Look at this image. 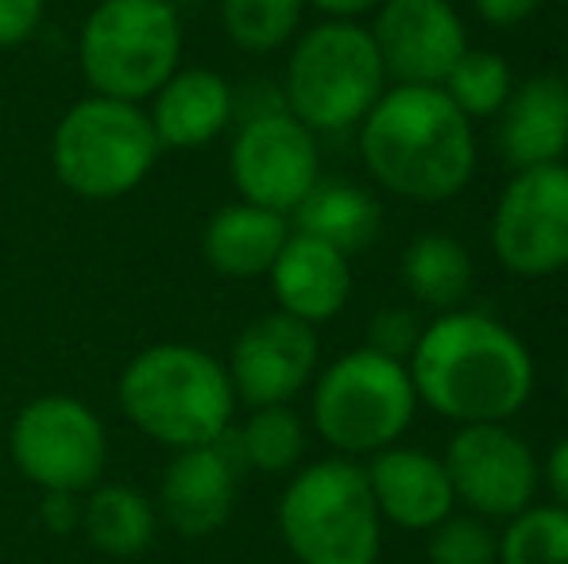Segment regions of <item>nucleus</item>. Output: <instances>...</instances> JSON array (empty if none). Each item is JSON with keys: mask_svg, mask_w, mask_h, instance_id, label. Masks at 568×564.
<instances>
[{"mask_svg": "<svg viewBox=\"0 0 568 564\" xmlns=\"http://www.w3.org/2000/svg\"><path fill=\"white\" fill-rule=\"evenodd\" d=\"M406 371L418 402L456 425L507 422L530 402L538 379L526 340L479 309H449L422 325Z\"/></svg>", "mask_w": 568, "mask_h": 564, "instance_id": "nucleus-1", "label": "nucleus"}, {"mask_svg": "<svg viewBox=\"0 0 568 564\" xmlns=\"http://www.w3.org/2000/svg\"><path fill=\"white\" fill-rule=\"evenodd\" d=\"M359 155L387 194L437 205L476 174V124L437 85H395L359 121Z\"/></svg>", "mask_w": 568, "mask_h": 564, "instance_id": "nucleus-2", "label": "nucleus"}, {"mask_svg": "<svg viewBox=\"0 0 568 564\" xmlns=\"http://www.w3.org/2000/svg\"><path fill=\"white\" fill-rule=\"evenodd\" d=\"M116 399L124 418L143 437L174 452L221 441L236 414V391L225 363L205 348L179 340L151 345L132 356L120 371Z\"/></svg>", "mask_w": 568, "mask_h": 564, "instance_id": "nucleus-3", "label": "nucleus"}, {"mask_svg": "<svg viewBox=\"0 0 568 564\" xmlns=\"http://www.w3.org/2000/svg\"><path fill=\"white\" fill-rule=\"evenodd\" d=\"M387 93L379 47L356 20H322L291 47L283 74V109L310 132L356 129Z\"/></svg>", "mask_w": 568, "mask_h": 564, "instance_id": "nucleus-4", "label": "nucleus"}, {"mask_svg": "<svg viewBox=\"0 0 568 564\" xmlns=\"http://www.w3.org/2000/svg\"><path fill=\"white\" fill-rule=\"evenodd\" d=\"M379 526L364 468L348 457L302 468L278 499V534L298 564H375Z\"/></svg>", "mask_w": 568, "mask_h": 564, "instance_id": "nucleus-5", "label": "nucleus"}, {"mask_svg": "<svg viewBox=\"0 0 568 564\" xmlns=\"http://www.w3.org/2000/svg\"><path fill=\"white\" fill-rule=\"evenodd\" d=\"M159 151L155 129L140 105L90 93L54 124L51 166L70 194L116 202L148 178Z\"/></svg>", "mask_w": 568, "mask_h": 564, "instance_id": "nucleus-6", "label": "nucleus"}, {"mask_svg": "<svg viewBox=\"0 0 568 564\" xmlns=\"http://www.w3.org/2000/svg\"><path fill=\"white\" fill-rule=\"evenodd\" d=\"M179 59L182 20L166 0H101L78 31V66L101 98L151 101Z\"/></svg>", "mask_w": 568, "mask_h": 564, "instance_id": "nucleus-7", "label": "nucleus"}, {"mask_svg": "<svg viewBox=\"0 0 568 564\" xmlns=\"http://www.w3.org/2000/svg\"><path fill=\"white\" fill-rule=\"evenodd\" d=\"M418 414L410 371L403 360L352 348L314 383V429L341 457H375L390 449Z\"/></svg>", "mask_w": 568, "mask_h": 564, "instance_id": "nucleus-8", "label": "nucleus"}, {"mask_svg": "<svg viewBox=\"0 0 568 564\" xmlns=\"http://www.w3.org/2000/svg\"><path fill=\"white\" fill-rule=\"evenodd\" d=\"M12 464L39 491L85 495L109 464V433L101 418L74 394L31 399L8 429Z\"/></svg>", "mask_w": 568, "mask_h": 564, "instance_id": "nucleus-9", "label": "nucleus"}, {"mask_svg": "<svg viewBox=\"0 0 568 564\" xmlns=\"http://www.w3.org/2000/svg\"><path fill=\"white\" fill-rule=\"evenodd\" d=\"M491 252L518 279L568 267V163L515 171L491 213Z\"/></svg>", "mask_w": 568, "mask_h": 564, "instance_id": "nucleus-10", "label": "nucleus"}, {"mask_svg": "<svg viewBox=\"0 0 568 564\" xmlns=\"http://www.w3.org/2000/svg\"><path fill=\"white\" fill-rule=\"evenodd\" d=\"M229 174L240 202L286 217L322 182L317 136L286 109L252 113L229 147Z\"/></svg>", "mask_w": 568, "mask_h": 564, "instance_id": "nucleus-11", "label": "nucleus"}, {"mask_svg": "<svg viewBox=\"0 0 568 564\" xmlns=\"http://www.w3.org/2000/svg\"><path fill=\"white\" fill-rule=\"evenodd\" d=\"M442 464L449 472L453 495L484 519L523 514L541 483L538 457L515 429H507V422L460 425Z\"/></svg>", "mask_w": 568, "mask_h": 564, "instance_id": "nucleus-12", "label": "nucleus"}, {"mask_svg": "<svg viewBox=\"0 0 568 564\" xmlns=\"http://www.w3.org/2000/svg\"><path fill=\"white\" fill-rule=\"evenodd\" d=\"M317 360H322V345L314 325L275 309L240 329L225 371L236 402H247L252 410L291 407L294 394L317 376Z\"/></svg>", "mask_w": 568, "mask_h": 564, "instance_id": "nucleus-13", "label": "nucleus"}, {"mask_svg": "<svg viewBox=\"0 0 568 564\" xmlns=\"http://www.w3.org/2000/svg\"><path fill=\"white\" fill-rule=\"evenodd\" d=\"M372 39L379 47L387 82L437 85L468 51V31L453 0H383L375 8Z\"/></svg>", "mask_w": 568, "mask_h": 564, "instance_id": "nucleus-14", "label": "nucleus"}, {"mask_svg": "<svg viewBox=\"0 0 568 564\" xmlns=\"http://www.w3.org/2000/svg\"><path fill=\"white\" fill-rule=\"evenodd\" d=\"M240 488V457L225 433L213 444L182 449L171 457L159 480L155 511L174 534L182 537H210L229 526L236 511Z\"/></svg>", "mask_w": 568, "mask_h": 564, "instance_id": "nucleus-15", "label": "nucleus"}, {"mask_svg": "<svg viewBox=\"0 0 568 564\" xmlns=\"http://www.w3.org/2000/svg\"><path fill=\"white\" fill-rule=\"evenodd\" d=\"M379 519L403 530H434L453 519V483L437 457L422 449H390L375 452L364 468Z\"/></svg>", "mask_w": 568, "mask_h": 564, "instance_id": "nucleus-16", "label": "nucleus"}, {"mask_svg": "<svg viewBox=\"0 0 568 564\" xmlns=\"http://www.w3.org/2000/svg\"><path fill=\"white\" fill-rule=\"evenodd\" d=\"M271 294L278 309L306 325L333 321L352 298V256H344L333 244L314 240L306 233H294L283 244L275 267L267 271Z\"/></svg>", "mask_w": 568, "mask_h": 564, "instance_id": "nucleus-17", "label": "nucleus"}, {"mask_svg": "<svg viewBox=\"0 0 568 564\" xmlns=\"http://www.w3.org/2000/svg\"><path fill=\"white\" fill-rule=\"evenodd\" d=\"M495 143L515 171L549 166L568 158V78L534 74L507 98L495 116Z\"/></svg>", "mask_w": 568, "mask_h": 564, "instance_id": "nucleus-18", "label": "nucleus"}, {"mask_svg": "<svg viewBox=\"0 0 568 564\" xmlns=\"http://www.w3.org/2000/svg\"><path fill=\"white\" fill-rule=\"evenodd\" d=\"M232 116H236V93L217 70L205 66H179L151 93L148 109L159 147L171 151L205 147L229 129Z\"/></svg>", "mask_w": 568, "mask_h": 564, "instance_id": "nucleus-19", "label": "nucleus"}, {"mask_svg": "<svg viewBox=\"0 0 568 564\" xmlns=\"http://www.w3.org/2000/svg\"><path fill=\"white\" fill-rule=\"evenodd\" d=\"M291 240V221L260 205H221L202 228V256L221 279H263L275 267L283 244Z\"/></svg>", "mask_w": 568, "mask_h": 564, "instance_id": "nucleus-20", "label": "nucleus"}, {"mask_svg": "<svg viewBox=\"0 0 568 564\" xmlns=\"http://www.w3.org/2000/svg\"><path fill=\"white\" fill-rule=\"evenodd\" d=\"M82 534L105 557H143L159 534L155 499L132 483H98L82 495Z\"/></svg>", "mask_w": 568, "mask_h": 564, "instance_id": "nucleus-21", "label": "nucleus"}, {"mask_svg": "<svg viewBox=\"0 0 568 564\" xmlns=\"http://www.w3.org/2000/svg\"><path fill=\"white\" fill-rule=\"evenodd\" d=\"M383 228V209L364 186H352L344 178L317 182L306 202L294 209V233H306L314 240L333 244L344 256H356L375 244Z\"/></svg>", "mask_w": 568, "mask_h": 564, "instance_id": "nucleus-22", "label": "nucleus"}, {"mask_svg": "<svg viewBox=\"0 0 568 564\" xmlns=\"http://www.w3.org/2000/svg\"><path fill=\"white\" fill-rule=\"evenodd\" d=\"M476 267L471 256L456 236L449 233H422L406 244L403 252V286L414 306L449 314L460 309L464 298L471 294Z\"/></svg>", "mask_w": 568, "mask_h": 564, "instance_id": "nucleus-23", "label": "nucleus"}, {"mask_svg": "<svg viewBox=\"0 0 568 564\" xmlns=\"http://www.w3.org/2000/svg\"><path fill=\"white\" fill-rule=\"evenodd\" d=\"M232 449L240 457V468L283 475L294 472L306 452V425L291 407H260L247 414L240 429H229Z\"/></svg>", "mask_w": 568, "mask_h": 564, "instance_id": "nucleus-24", "label": "nucleus"}, {"mask_svg": "<svg viewBox=\"0 0 568 564\" xmlns=\"http://www.w3.org/2000/svg\"><path fill=\"white\" fill-rule=\"evenodd\" d=\"M442 90L476 124L503 113L507 98L515 93V74H510V62L499 51H476V47H468L464 59L453 66V74L445 78Z\"/></svg>", "mask_w": 568, "mask_h": 564, "instance_id": "nucleus-25", "label": "nucleus"}, {"mask_svg": "<svg viewBox=\"0 0 568 564\" xmlns=\"http://www.w3.org/2000/svg\"><path fill=\"white\" fill-rule=\"evenodd\" d=\"M306 0H221V23L240 51L267 54L298 35Z\"/></svg>", "mask_w": 568, "mask_h": 564, "instance_id": "nucleus-26", "label": "nucleus"}, {"mask_svg": "<svg viewBox=\"0 0 568 564\" xmlns=\"http://www.w3.org/2000/svg\"><path fill=\"white\" fill-rule=\"evenodd\" d=\"M499 564H568V511L526 506L499 537Z\"/></svg>", "mask_w": 568, "mask_h": 564, "instance_id": "nucleus-27", "label": "nucleus"}, {"mask_svg": "<svg viewBox=\"0 0 568 564\" xmlns=\"http://www.w3.org/2000/svg\"><path fill=\"white\" fill-rule=\"evenodd\" d=\"M429 534V564H499V542L479 519H445Z\"/></svg>", "mask_w": 568, "mask_h": 564, "instance_id": "nucleus-28", "label": "nucleus"}, {"mask_svg": "<svg viewBox=\"0 0 568 564\" xmlns=\"http://www.w3.org/2000/svg\"><path fill=\"white\" fill-rule=\"evenodd\" d=\"M422 337V321L410 306H383L367 325V348L390 356V360H410L414 345Z\"/></svg>", "mask_w": 568, "mask_h": 564, "instance_id": "nucleus-29", "label": "nucleus"}, {"mask_svg": "<svg viewBox=\"0 0 568 564\" xmlns=\"http://www.w3.org/2000/svg\"><path fill=\"white\" fill-rule=\"evenodd\" d=\"M47 0H0V51L28 43L39 31Z\"/></svg>", "mask_w": 568, "mask_h": 564, "instance_id": "nucleus-30", "label": "nucleus"}, {"mask_svg": "<svg viewBox=\"0 0 568 564\" xmlns=\"http://www.w3.org/2000/svg\"><path fill=\"white\" fill-rule=\"evenodd\" d=\"M39 519L51 534H82V495H70V491H43V503H39Z\"/></svg>", "mask_w": 568, "mask_h": 564, "instance_id": "nucleus-31", "label": "nucleus"}, {"mask_svg": "<svg viewBox=\"0 0 568 564\" xmlns=\"http://www.w3.org/2000/svg\"><path fill=\"white\" fill-rule=\"evenodd\" d=\"M476 4V16L484 23L499 31H510V28H523L534 12H538L541 0H471Z\"/></svg>", "mask_w": 568, "mask_h": 564, "instance_id": "nucleus-32", "label": "nucleus"}, {"mask_svg": "<svg viewBox=\"0 0 568 564\" xmlns=\"http://www.w3.org/2000/svg\"><path fill=\"white\" fill-rule=\"evenodd\" d=\"M546 483H549V491H554L557 506H565L568 511V437H561V441L554 444V452H549Z\"/></svg>", "mask_w": 568, "mask_h": 564, "instance_id": "nucleus-33", "label": "nucleus"}, {"mask_svg": "<svg viewBox=\"0 0 568 564\" xmlns=\"http://www.w3.org/2000/svg\"><path fill=\"white\" fill-rule=\"evenodd\" d=\"M306 4H314L317 12H325L329 20H359V16L375 12L383 0H306Z\"/></svg>", "mask_w": 568, "mask_h": 564, "instance_id": "nucleus-34", "label": "nucleus"}, {"mask_svg": "<svg viewBox=\"0 0 568 564\" xmlns=\"http://www.w3.org/2000/svg\"><path fill=\"white\" fill-rule=\"evenodd\" d=\"M565 391H568V371H565Z\"/></svg>", "mask_w": 568, "mask_h": 564, "instance_id": "nucleus-35", "label": "nucleus"}, {"mask_svg": "<svg viewBox=\"0 0 568 564\" xmlns=\"http://www.w3.org/2000/svg\"><path fill=\"white\" fill-rule=\"evenodd\" d=\"M166 4H179V0H166Z\"/></svg>", "mask_w": 568, "mask_h": 564, "instance_id": "nucleus-36", "label": "nucleus"}, {"mask_svg": "<svg viewBox=\"0 0 568 564\" xmlns=\"http://www.w3.org/2000/svg\"><path fill=\"white\" fill-rule=\"evenodd\" d=\"M565 78H568V74H565Z\"/></svg>", "mask_w": 568, "mask_h": 564, "instance_id": "nucleus-37", "label": "nucleus"}]
</instances>
